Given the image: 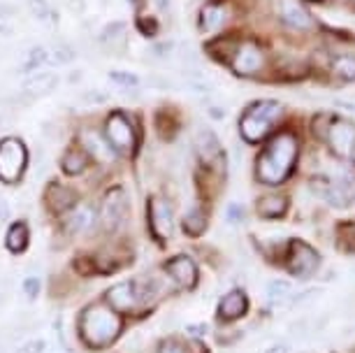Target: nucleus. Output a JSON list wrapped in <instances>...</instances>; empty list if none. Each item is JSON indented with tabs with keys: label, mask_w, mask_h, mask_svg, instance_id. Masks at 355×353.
<instances>
[{
	"label": "nucleus",
	"mask_w": 355,
	"mask_h": 353,
	"mask_svg": "<svg viewBox=\"0 0 355 353\" xmlns=\"http://www.w3.org/2000/svg\"><path fill=\"white\" fill-rule=\"evenodd\" d=\"M297 154H300V144L293 132H281V135H277L256 161L258 182L270 184V186L286 182L288 175H291L295 168Z\"/></svg>",
	"instance_id": "obj_1"
},
{
	"label": "nucleus",
	"mask_w": 355,
	"mask_h": 353,
	"mask_svg": "<svg viewBox=\"0 0 355 353\" xmlns=\"http://www.w3.org/2000/svg\"><path fill=\"white\" fill-rule=\"evenodd\" d=\"M281 114H284V107L277 100H260L244 112L242 121H239V132L246 142H260L279 123Z\"/></svg>",
	"instance_id": "obj_2"
},
{
	"label": "nucleus",
	"mask_w": 355,
	"mask_h": 353,
	"mask_svg": "<svg viewBox=\"0 0 355 353\" xmlns=\"http://www.w3.org/2000/svg\"><path fill=\"white\" fill-rule=\"evenodd\" d=\"M121 332V318L110 307H89L82 316V337L91 346H107Z\"/></svg>",
	"instance_id": "obj_3"
},
{
	"label": "nucleus",
	"mask_w": 355,
	"mask_h": 353,
	"mask_svg": "<svg viewBox=\"0 0 355 353\" xmlns=\"http://www.w3.org/2000/svg\"><path fill=\"white\" fill-rule=\"evenodd\" d=\"M323 142H327L330 151L337 158H351L355 151V123L348 121V119H332V121H327Z\"/></svg>",
	"instance_id": "obj_4"
},
{
	"label": "nucleus",
	"mask_w": 355,
	"mask_h": 353,
	"mask_svg": "<svg viewBox=\"0 0 355 353\" xmlns=\"http://www.w3.org/2000/svg\"><path fill=\"white\" fill-rule=\"evenodd\" d=\"M28 151L19 139H3L0 142V179L3 182H17L24 175Z\"/></svg>",
	"instance_id": "obj_5"
},
{
	"label": "nucleus",
	"mask_w": 355,
	"mask_h": 353,
	"mask_svg": "<svg viewBox=\"0 0 355 353\" xmlns=\"http://www.w3.org/2000/svg\"><path fill=\"white\" fill-rule=\"evenodd\" d=\"M288 258H286V265H288V272L300 279H306L311 277L313 272L318 270L320 265V256L318 251L309 246L302 239H293L291 246H288Z\"/></svg>",
	"instance_id": "obj_6"
},
{
	"label": "nucleus",
	"mask_w": 355,
	"mask_h": 353,
	"mask_svg": "<svg viewBox=\"0 0 355 353\" xmlns=\"http://www.w3.org/2000/svg\"><path fill=\"white\" fill-rule=\"evenodd\" d=\"M311 191L318 198H323L325 203H330L332 207H351L355 193L344 179H332V177H316L311 179Z\"/></svg>",
	"instance_id": "obj_7"
},
{
	"label": "nucleus",
	"mask_w": 355,
	"mask_h": 353,
	"mask_svg": "<svg viewBox=\"0 0 355 353\" xmlns=\"http://www.w3.org/2000/svg\"><path fill=\"white\" fill-rule=\"evenodd\" d=\"M125 214H128V198L121 189H112L107 193L103 209H100V221L107 232H114L123 223Z\"/></svg>",
	"instance_id": "obj_8"
},
{
	"label": "nucleus",
	"mask_w": 355,
	"mask_h": 353,
	"mask_svg": "<svg viewBox=\"0 0 355 353\" xmlns=\"http://www.w3.org/2000/svg\"><path fill=\"white\" fill-rule=\"evenodd\" d=\"M105 132H107V142L114 149H119L121 154H128L135 144V132H132V126L128 123V119L121 117V114H112L110 121L105 126Z\"/></svg>",
	"instance_id": "obj_9"
},
{
	"label": "nucleus",
	"mask_w": 355,
	"mask_h": 353,
	"mask_svg": "<svg viewBox=\"0 0 355 353\" xmlns=\"http://www.w3.org/2000/svg\"><path fill=\"white\" fill-rule=\"evenodd\" d=\"M263 63H265V56H263V51H260V46L253 42H244L234 51L232 70L242 77H251L263 68Z\"/></svg>",
	"instance_id": "obj_10"
},
{
	"label": "nucleus",
	"mask_w": 355,
	"mask_h": 353,
	"mask_svg": "<svg viewBox=\"0 0 355 353\" xmlns=\"http://www.w3.org/2000/svg\"><path fill=\"white\" fill-rule=\"evenodd\" d=\"M151 212V228L160 239H170L174 232V216H172V207L165 198H151L149 205Z\"/></svg>",
	"instance_id": "obj_11"
},
{
	"label": "nucleus",
	"mask_w": 355,
	"mask_h": 353,
	"mask_svg": "<svg viewBox=\"0 0 355 353\" xmlns=\"http://www.w3.org/2000/svg\"><path fill=\"white\" fill-rule=\"evenodd\" d=\"M165 270H167V275L172 277V282L177 286H182V289H186V291L198 284V265L193 263V258H189V256L172 258Z\"/></svg>",
	"instance_id": "obj_12"
},
{
	"label": "nucleus",
	"mask_w": 355,
	"mask_h": 353,
	"mask_svg": "<svg viewBox=\"0 0 355 353\" xmlns=\"http://www.w3.org/2000/svg\"><path fill=\"white\" fill-rule=\"evenodd\" d=\"M56 84H58L56 72H51V70H37V72H33L28 79H26L21 93L26 96V100H37V98L49 96V93L56 89Z\"/></svg>",
	"instance_id": "obj_13"
},
{
	"label": "nucleus",
	"mask_w": 355,
	"mask_h": 353,
	"mask_svg": "<svg viewBox=\"0 0 355 353\" xmlns=\"http://www.w3.org/2000/svg\"><path fill=\"white\" fill-rule=\"evenodd\" d=\"M82 146L91 158H96L100 163H112L114 161V149L107 139L96 130H84L82 132Z\"/></svg>",
	"instance_id": "obj_14"
},
{
	"label": "nucleus",
	"mask_w": 355,
	"mask_h": 353,
	"mask_svg": "<svg viewBox=\"0 0 355 353\" xmlns=\"http://www.w3.org/2000/svg\"><path fill=\"white\" fill-rule=\"evenodd\" d=\"M246 311H249V300H246L242 291H230L218 304V316L223 321H237Z\"/></svg>",
	"instance_id": "obj_15"
},
{
	"label": "nucleus",
	"mask_w": 355,
	"mask_h": 353,
	"mask_svg": "<svg viewBox=\"0 0 355 353\" xmlns=\"http://www.w3.org/2000/svg\"><path fill=\"white\" fill-rule=\"evenodd\" d=\"M132 286H135L137 304H149L163 295V279L156 275H142L132 279Z\"/></svg>",
	"instance_id": "obj_16"
},
{
	"label": "nucleus",
	"mask_w": 355,
	"mask_h": 353,
	"mask_svg": "<svg viewBox=\"0 0 355 353\" xmlns=\"http://www.w3.org/2000/svg\"><path fill=\"white\" fill-rule=\"evenodd\" d=\"M107 302L112 304L114 309L119 311H130L139 307L137 304V298H135V286H132V282H123L119 286H114V289H110V293H107Z\"/></svg>",
	"instance_id": "obj_17"
},
{
	"label": "nucleus",
	"mask_w": 355,
	"mask_h": 353,
	"mask_svg": "<svg viewBox=\"0 0 355 353\" xmlns=\"http://www.w3.org/2000/svg\"><path fill=\"white\" fill-rule=\"evenodd\" d=\"M281 17H284V21L291 26V28H297V31H306L313 26L311 15L300 3H295V0H284V3H281Z\"/></svg>",
	"instance_id": "obj_18"
},
{
	"label": "nucleus",
	"mask_w": 355,
	"mask_h": 353,
	"mask_svg": "<svg viewBox=\"0 0 355 353\" xmlns=\"http://www.w3.org/2000/svg\"><path fill=\"white\" fill-rule=\"evenodd\" d=\"M100 44L107 54H121L123 44H125V26L121 21H112L110 26H105L100 33Z\"/></svg>",
	"instance_id": "obj_19"
},
{
	"label": "nucleus",
	"mask_w": 355,
	"mask_h": 353,
	"mask_svg": "<svg viewBox=\"0 0 355 353\" xmlns=\"http://www.w3.org/2000/svg\"><path fill=\"white\" fill-rule=\"evenodd\" d=\"M46 205H49L53 214H65L75 205V193L61 184H51L46 189Z\"/></svg>",
	"instance_id": "obj_20"
},
{
	"label": "nucleus",
	"mask_w": 355,
	"mask_h": 353,
	"mask_svg": "<svg viewBox=\"0 0 355 353\" xmlns=\"http://www.w3.org/2000/svg\"><path fill=\"white\" fill-rule=\"evenodd\" d=\"M256 212L263 218H281L288 212V198L281 193H272V196H263L256 203Z\"/></svg>",
	"instance_id": "obj_21"
},
{
	"label": "nucleus",
	"mask_w": 355,
	"mask_h": 353,
	"mask_svg": "<svg viewBox=\"0 0 355 353\" xmlns=\"http://www.w3.org/2000/svg\"><path fill=\"white\" fill-rule=\"evenodd\" d=\"M196 151L202 163H211L220 156V144L218 137L211 130H200L196 137Z\"/></svg>",
	"instance_id": "obj_22"
},
{
	"label": "nucleus",
	"mask_w": 355,
	"mask_h": 353,
	"mask_svg": "<svg viewBox=\"0 0 355 353\" xmlns=\"http://www.w3.org/2000/svg\"><path fill=\"white\" fill-rule=\"evenodd\" d=\"M93 221H96V212H93L91 205H79L68 214L65 225H68L70 232H84L91 228Z\"/></svg>",
	"instance_id": "obj_23"
},
{
	"label": "nucleus",
	"mask_w": 355,
	"mask_h": 353,
	"mask_svg": "<svg viewBox=\"0 0 355 353\" xmlns=\"http://www.w3.org/2000/svg\"><path fill=\"white\" fill-rule=\"evenodd\" d=\"M28 242H31V232L26 223H15L8 230V237H5V246H8L12 254H24Z\"/></svg>",
	"instance_id": "obj_24"
},
{
	"label": "nucleus",
	"mask_w": 355,
	"mask_h": 353,
	"mask_svg": "<svg viewBox=\"0 0 355 353\" xmlns=\"http://www.w3.org/2000/svg\"><path fill=\"white\" fill-rule=\"evenodd\" d=\"M225 21V10L220 5H205L200 12V28L202 31H216Z\"/></svg>",
	"instance_id": "obj_25"
},
{
	"label": "nucleus",
	"mask_w": 355,
	"mask_h": 353,
	"mask_svg": "<svg viewBox=\"0 0 355 353\" xmlns=\"http://www.w3.org/2000/svg\"><path fill=\"white\" fill-rule=\"evenodd\" d=\"M184 230H186V235H191V237L202 235V232L207 230V214L200 207L189 209V214L184 216Z\"/></svg>",
	"instance_id": "obj_26"
},
{
	"label": "nucleus",
	"mask_w": 355,
	"mask_h": 353,
	"mask_svg": "<svg viewBox=\"0 0 355 353\" xmlns=\"http://www.w3.org/2000/svg\"><path fill=\"white\" fill-rule=\"evenodd\" d=\"M332 68H334V75H337L341 82H355V56L353 54L337 56Z\"/></svg>",
	"instance_id": "obj_27"
},
{
	"label": "nucleus",
	"mask_w": 355,
	"mask_h": 353,
	"mask_svg": "<svg viewBox=\"0 0 355 353\" xmlns=\"http://www.w3.org/2000/svg\"><path fill=\"white\" fill-rule=\"evenodd\" d=\"M19 12L8 3H0V35H15Z\"/></svg>",
	"instance_id": "obj_28"
},
{
	"label": "nucleus",
	"mask_w": 355,
	"mask_h": 353,
	"mask_svg": "<svg viewBox=\"0 0 355 353\" xmlns=\"http://www.w3.org/2000/svg\"><path fill=\"white\" fill-rule=\"evenodd\" d=\"M293 293V286L286 282V279H272L265 289V298L270 302H284V300Z\"/></svg>",
	"instance_id": "obj_29"
},
{
	"label": "nucleus",
	"mask_w": 355,
	"mask_h": 353,
	"mask_svg": "<svg viewBox=\"0 0 355 353\" xmlns=\"http://www.w3.org/2000/svg\"><path fill=\"white\" fill-rule=\"evenodd\" d=\"M86 168V158L82 151H68V154L63 156V170L65 175H79V172H84Z\"/></svg>",
	"instance_id": "obj_30"
},
{
	"label": "nucleus",
	"mask_w": 355,
	"mask_h": 353,
	"mask_svg": "<svg viewBox=\"0 0 355 353\" xmlns=\"http://www.w3.org/2000/svg\"><path fill=\"white\" fill-rule=\"evenodd\" d=\"M49 51H46V46H33V49H28V56H26L24 61V70H35L40 68V65H44L46 61H49Z\"/></svg>",
	"instance_id": "obj_31"
},
{
	"label": "nucleus",
	"mask_w": 355,
	"mask_h": 353,
	"mask_svg": "<svg viewBox=\"0 0 355 353\" xmlns=\"http://www.w3.org/2000/svg\"><path fill=\"white\" fill-rule=\"evenodd\" d=\"M49 56H51V61L53 63H58V65H68L75 61V49H72L70 44H65V42H58V44H53L51 46V51H49Z\"/></svg>",
	"instance_id": "obj_32"
},
{
	"label": "nucleus",
	"mask_w": 355,
	"mask_h": 353,
	"mask_svg": "<svg viewBox=\"0 0 355 353\" xmlns=\"http://www.w3.org/2000/svg\"><path fill=\"white\" fill-rule=\"evenodd\" d=\"M110 77L116 89H139V77L132 72H112Z\"/></svg>",
	"instance_id": "obj_33"
},
{
	"label": "nucleus",
	"mask_w": 355,
	"mask_h": 353,
	"mask_svg": "<svg viewBox=\"0 0 355 353\" xmlns=\"http://www.w3.org/2000/svg\"><path fill=\"white\" fill-rule=\"evenodd\" d=\"M82 100L89 105H105V103H110V93L103 89H89L82 93Z\"/></svg>",
	"instance_id": "obj_34"
},
{
	"label": "nucleus",
	"mask_w": 355,
	"mask_h": 353,
	"mask_svg": "<svg viewBox=\"0 0 355 353\" xmlns=\"http://www.w3.org/2000/svg\"><path fill=\"white\" fill-rule=\"evenodd\" d=\"M44 351H46V342H44V339H40V337L24 339V342L19 344V349H17V353H44Z\"/></svg>",
	"instance_id": "obj_35"
},
{
	"label": "nucleus",
	"mask_w": 355,
	"mask_h": 353,
	"mask_svg": "<svg viewBox=\"0 0 355 353\" xmlns=\"http://www.w3.org/2000/svg\"><path fill=\"white\" fill-rule=\"evenodd\" d=\"M28 8L33 12V17L42 19V21L51 17V8H49V3H46V0H28Z\"/></svg>",
	"instance_id": "obj_36"
},
{
	"label": "nucleus",
	"mask_w": 355,
	"mask_h": 353,
	"mask_svg": "<svg viewBox=\"0 0 355 353\" xmlns=\"http://www.w3.org/2000/svg\"><path fill=\"white\" fill-rule=\"evenodd\" d=\"M40 279L37 277H26L24 279V284H21V291H24V295L28 298V300H35L40 295Z\"/></svg>",
	"instance_id": "obj_37"
},
{
	"label": "nucleus",
	"mask_w": 355,
	"mask_h": 353,
	"mask_svg": "<svg viewBox=\"0 0 355 353\" xmlns=\"http://www.w3.org/2000/svg\"><path fill=\"white\" fill-rule=\"evenodd\" d=\"M225 218H227V223H242L244 221V207L242 205H227V214H225Z\"/></svg>",
	"instance_id": "obj_38"
},
{
	"label": "nucleus",
	"mask_w": 355,
	"mask_h": 353,
	"mask_svg": "<svg viewBox=\"0 0 355 353\" xmlns=\"http://www.w3.org/2000/svg\"><path fill=\"white\" fill-rule=\"evenodd\" d=\"M160 353H186V349L179 342H163Z\"/></svg>",
	"instance_id": "obj_39"
},
{
	"label": "nucleus",
	"mask_w": 355,
	"mask_h": 353,
	"mask_svg": "<svg viewBox=\"0 0 355 353\" xmlns=\"http://www.w3.org/2000/svg\"><path fill=\"white\" fill-rule=\"evenodd\" d=\"M65 5L70 8V12L79 15V12H84V8H86V0H65Z\"/></svg>",
	"instance_id": "obj_40"
},
{
	"label": "nucleus",
	"mask_w": 355,
	"mask_h": 353,
	"mask_svg": "<svg viewBox=\"0 0 355 353\" xmlns=\"http://www.w3.org/2000/svg\"><path fill=\"white\" fill-rule=\"evenodd\" d=\"M265 353H288V344H270V346H267V349H265Z\"/></svg>",
	"instance_id": "obj_41"
},
{
	"label": "nucleus",
	"mask_w": 355,
	"mask_h": 353,
	"mask_svg": "<svg viewBox=\"0 0 355 353\" xmlns=\"http://www.w3.org/2000/svg\"><path fill=\"white\" fill-rule=\"evenodd\" d=\"M139 26H144V33L151 35L153 28H156V21H153V19H139Z\"/></svg>",
	"instance_id": "obj_42"
},
{
	"label": "nucleus",
	"mask_w": 355,
	"mask_h": 353,
	"mask_svg": "<svg viewBox=\"0 0 355 353\" xmlns=\"http://www.w3.org/2000/svg\"><path fill=\"white\" fill-rule=\"evenodd\" d=\"M8 214H10V205L5 203V200H0V223L8 218Z\"/></svg>",
	"instance_id": "obj_43"
},
{
	"label": "nucleus",
	"mask_w": 355,
	"mask_h": 353,
	"mask_svg": "<svg viewBox=\"0 0 355 353\" xmlns=\"http://www.w3.org/2000/svg\"><path fill=\"white\" fill-rule=\"evenodd\" d=\"M3 121H5V117H3V112H0V126H3Z\"/></svg>",
	"instance_id": "obj_44"
},
{
	"label": "nucleus",
	"mask_w": 355,
	"mask_h": 353,
	"mask_svg": "<svg viewBox=\"0 0 355 353\" xmlns=\"http://www.w3.org/2000/svg\"><path fill=\"white\" fill-rule=\"evenodd\" d=\"M353 3H355V0H353Z\"/></svg>",
	"instance_id": "obj_45"
}]
</instances>
